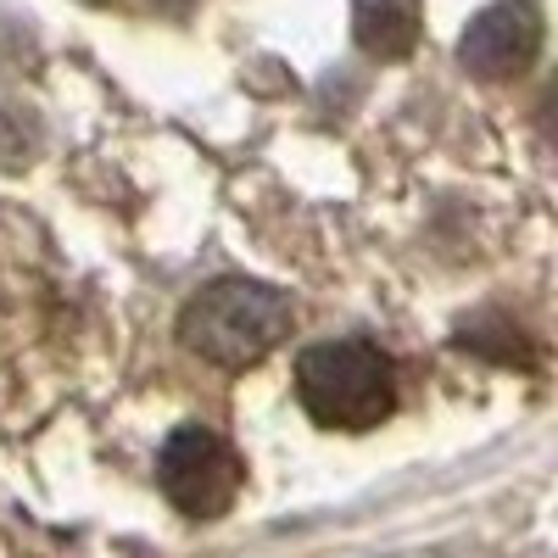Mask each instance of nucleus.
<instances>
[{
  "mask_svg": "<svg viewBox=\"0 0 558 558\" xmlns=\"http://www.w3.org/2000/svg\"><path fill=\"white\" fill-rule=\"evenodd\" d=\"M291 324H296V307L286 291L257 286V279H213L184 307L179 336L196 357L218 368H252L291 336Z\"/></svg>",
  "mask_w": 558,
  "mask_h": 558,
  "instance_id": "1",
  "label": "nucleus"
},
{
  "mask_svg": "<svg viewBox=\"0 0 558 558\" xmlns=\"http://www.w3.org/2000/svg\"><path fill=\"white\" fill-rule=\"evenodd\" d=\"M296 397L324 430H375L397 402L391 357L368 341H318L296 363Z\"/></svg>",
  "mask_w": 558,
  "mask_h": 558,
  "instance_id": "2",
  "label": "nucleus"
},
{
  "mask_svg": "<svg viewBox=\"0 0 558 558\" xmlns=\"http://www.w3.org/2000/svg\"><path fill=\"white\" fill-rule=\"evenodd\" d=\"M157 481H162V492H168V502L179 508V514L218 520V514H229V502L241 497L246 463H241V452L229 447L218 430H207V425H179V430L162 441Z\"/></svg>",
  "mask_w": 558,
  "mask_h": 558,
  "instance_id": "3",
  "label": "nucleus"
},
{
  "mask_svg": "<svg viewBox=\"0 0 558 558\" xmlns=\"http://www.w3.org/2000/svg\"><path fill=\"white\" fill-rule=\"evenodd\" d=\"M536 51H542L536 0H497V7H486L470 28H463L458 62L486 84H502V78H520L536 62Z\"/></svg>",
  "mask_w": 558,
  "mask_h": 558,
  "instance_id": "4",
  "label": "nucleus"
},
{
  "mask_svg": "<svg viewBox=\"0 0 558 558\" xmlns=\"http://www.w3.org/2000/svg\"><path fill=\"white\" fill-rule=\"evenodd\" d=\"M418 23L425 7L418 0H352V34L368 57L380 62H402L418 45Z\"/></svg>",
  "mask_w": 558,
  "mask_h": 558,
  "instance_id": "5",
  "label": "nucleus"
}]
</instances>
